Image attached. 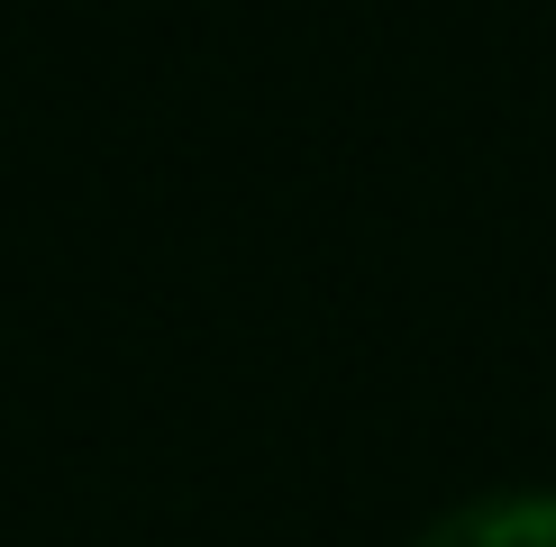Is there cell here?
<instances>
[{"instance_id":"obj_1","label":"cell","mask_w":556,"mask_h":547,"mask_svg":"<svg viewBox=\"0 0 556 547\" xmlns=\"http://www.w3.org/2000/svg\"><path fill=\"white\" fill-rule=\"evenodd\" d=\"M410 547H556V493H483L466 511L429 520Z\"/></svg>"}]
</instances>
